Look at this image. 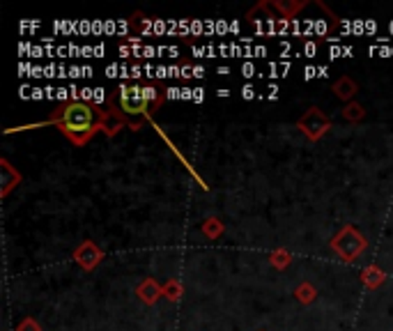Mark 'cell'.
<instances>
[{
  "instance_id": "6da1fadb",
  "label": "cell",
  "mask_w": 393,
  "mask_h": 331,
  "mask_svg": "<svg viewBox=\"0 0 393 331\" xmlns=\"http://www.w3.org/2000/svg\"><path fill=\"white\" fill-rule=\"evenodd\" d=\"M42 124H55L74 145H85L97 131H104L106 136H115L122 126L129 124V120L115 109L113 104L95 106L85 102H65L58 104L48 115V120ZM134 131L141 129V122L129 124Z\"/></svg>"
},
{
  "instance_id": "7a4b0ae2",
  "label": "cell",
  "mask_w": 393,
  "mask_h": 331,
  "mask_svg": "<svg viewBox=\"0 0 393 331\" xmlns=\"http://www.w3.org/2000/svg\"><path fill=\"white\" fill-rule=\"evenodd\" d=\"M366 246H368L366 237H363L355 226H345L336 237L331 239V249L336 251L345 262H355L357 256Z\"/></svg>"
},
{
  "instance_id": "3957f363",
  "label": "cell",
  "mask_w": 393,
  "mask_h": 331,
  "mask_svg": "<svg viewBox=\"0 0 393 331\" xmlns=\"http://www.w3.org/2000/svg\"><path fill=\"white\" fill-rule=\"evenodd\" d=\"M120 92V109L129 115H139V113H152V104L145 99L143 94V85H129V83H120L117 87Z\"/></svg>"
},
{
  "instance_id": "277c9868",
  "label": "cell",
  "mask_w": 393,
  "mask_h": 331,
  "mask_svg": "<svg viewBox=\"0 0 393 331\" xmlns=\"http://www.w3.org/2000/svg\"><path fill=\"white\" fill-rule=\"evenodd\" d=\"M297 126L303 131V136H306L308 141H320L322 136L331 129V120L318 109V106H313V109H308L301 115Z\"/></svg>"
},
{
  "instance_id": "5b68a950",
  "label": "cell",
  "mask_w": 393,
  "mask_h": 331,
  "mask_svg": "<svg viewBox=\"0 0 393 331\" xmlns=\"http://www.w3.org/2000/svg\"><path fill=\"white\" fill-rule=\"evenodd\" d=\"M74 260L81 265L85 271H92L99 262L104 260V251L95 244V242H90V239H85V242H81L76 249H74Z\"/></svg>"
},
{
  "instance_id": "8992f818",
  "label": "cell",
  "mask_w": 393,
  "mask_h": 331,
  "mask_svg": "<svg viewBox=\"0 0 393 331\" xmlns=\"http://www.w3.org/2000/svg\"><path fill=\"white\" fill-rule=\"evenodd\" d=\"M21 182V175L18 170H14V166L9 163L7 159H0V184H3V189H0V196H9V191H12L16 184Z\"/></svg>"
},
{
  "instance_id": "52a82bcc",
  "label": "cell",
  "mask_w": 393,
  "mask_h": 331,
  "mask_svg": "<svg viewBox=\"0 0 393 331\" xmlns=\"http://www.w3.org/2000/svg\"><path fill=\"white\" fill-rule=\"evenodd\" d=\"M136 295H139V299L143 301V304H156V299H159L163 295V288L156 283L154 278H145L143 283L136 288Z\"/></svg>"
},
{
  "instance_id": "ba28073f",
  "label": "cell",
  "mask_w": 393,
  "mask_h": 331,
  "mask_svg": "<svg viewBox=\"0 0 393 331\" xmlns=\"http://www.w3.org/2000/svg\"><path fill=\"white\" fill-rule=\"evenodd\" d=\"M269 5H271L274 12H276L279 18H288V21H292L294 14L306 7L308 3L306 0H297V3H294V0H290V3H286V0H269Z\"/></svg>"
},
{
  "instance_id": "9c48e42d",
  "label": "cell",
  "mask_w": 393,
  "mask_h": 331,
  "mask_svg": "<svg viewBox=\"0 0 393 331\" xmlns=\"http://www.w3.org/2000/svg\"><path fill=\"white\" fill-rule=\"evenodd\" d=\"M333 92H336V97L338 99H343V102H352V97H355L357 92H359V85H357V81L355 79H350V76H340V79L333 83Z\"/></svg>"
},
{
  "instance_id": "30bf717a",
  "label": "cell",
  "mask_w": 393,
  "mask_h": 331,
  "mask_svg": "<svg viewBox=\"0 0 393 331\" xmlns=\"http://www.w3.org/2000/svg\"><path fill=\"white\" fill-rule=\"evenodd\" d=\"M363 283H366L368 288H379L382 283H384V271H382L377 265H370V267H366L363 269Z\"/></svg>"
},
{
  "instance_id": "8fae6325",
  "label": "cell",
  "mask_w": 393,
  "mask_h": 331,
  "mask_svg": "<svg viewBox=\"0 0 393 331\" xmlns=\"http://www.w3.org/2000/svg\"><path fill=\"white\" fill-rule=\"evenodd\" d=\"M294 297H297L301 304H311V301L318 297V290L313 288V283H308V281H303V283H299L297 290H294Z\"/></svg>"
},
{
  "instance_id": "7c38bea8",
  "label": "cell",
  "mask_w": 393,
  "mask_h": 331,
  "mask_svg": "<svg viewBox=\"0 0 393 331\" xmlns=\"http://www.w3.org/2000/svg\"><path fill=\"white\" fill-rule=\"evenodd\" d=\"M343 118H345L348 122H361L363 118H366V111H363L361 104L350 102L345 109H343Z\"/></svg>"
},
{
  "instance_id": "4fadbf2b",
  "label": "cell",
  "mask_w": 393,
  "mask_h": 331,
  "mask_svg": "<svg viewBox=\"0 0 393 331\" xmlns=\"http://www.w3.org/2000/svg\"><path fill=\"white\" fill-rule=\"evenodd\" d=\"M203 235L208 237V239H219L223 235V223L219 219H208L203 223Z\"/></svg>"
},
{
  "instance_id": "5bb4252c",
  "label": "cell",
  "mask_w": 393,
  "mask_h": 331,
  "mask_svg": "<svg viewBox=\"0 0 393 331\" xmlns=\"http://www.w3.org/2000/svg\"><path fill=\"white\" fill-rule=\"evenodd\" d=\"M163 295L168 297L171 301H180V297L184 295V286L180 278H171L168 283L163 286Z\"/></svg>"
},
{
  "instance_id": "9a60e30c",
  "label": "cell",
  "mask_w": 393,
  "mask_h": 331,
  "mask_svg": "<svg viewBox=\"0 0 393 331\" xmlns=\"http://www.w3.org/2000/svg\"><path fill=\"white\" fill-rule=\"evenodd\" d=\"M290 262H292V253L288 249H279L271 253V265L276 269H286Z\"/></svg>"
},
{
  "instance_id": "2e32d148",
  "label": "cell",
  "mask_w": 393,
  "mask_h": 331,
  "mask_svg": "<svg viewBox=\"0 0 393 331\" xmlns=\"http://www.w3.org/2000/svg\"><path fill=\"white\" fill-rule=\"evenodd\" d=\"M16 331H42V327H39L37 320L26 318V320H21V325H18V329H16Z\"/></svg>"
},
{
  "instance_id": "e0dca14e",
  "label": "cell",
  "mask_w": 393,
  "mask_h": 331,
  "mask_svg": "<svg viewBox=\"0 0 393 331\" xmlns=\"http://www.w3.org/2000/svg\"><path fill=\"white\" fill-rule=\"evenodd\" d=\"M316 53H318V44H316V42H306V46H303V55L313 58Z\"/></svg>"
},
{
  "instance_id": "ac0fdd59",
  "label": "cell",
  "mask_w": 393,
  "mask_h": 331,
  "mask_svg": "<svg viewBox=\"0 0 393 331\" xmlns=\"http://www.w3.org/2000/svg\"><path fill=\"white\" fill-rule=\"evenodd\" d=\"M242 72H244V76H247V79H251V76L255 74V65L253 63H244L242 65Z\"/></svg>"
},
{
  "instance_id": "d6986e66",
  "label": "cell",
  "mask_w": 393,
  "mask_h": 331,
  "mask_svg": "<svg viewBox=\"0 0 393 331\" xmlns=\"http://www.w3.org/2000/svg\"><path fill=\"white\" fill-rule=\"evenodd\" d=\"M242 97H244V99H253V97H255V87L253 85H244L242 87Z\"/></svg>"
},
{
  "instance_id": "ffe728a7",
  "label": "cell",
  "mask_w": 393,
  "mask_h": 331,
  "mask_svg": "<svg viewBox=\"0 0 393 331\" xmlns=\"http://www.w3.org/2000/svg\"><path fill=\"white\" fill-rule=\"evenodd\" d=\"M316 76H318V67H306V70H303V79L306 81L316 79Z\"/></svg>"
},
{
  "instance_id": "44dd1931",
  "label": "cell",
  "mask_w": 393,
  "mask_h": 331,
  "mask_svg": "<svg viewBox=\"0 0 393 331\" xmlns=\"http://www.w3.org/2000/svg\"><path fill=\"white\" fill-rule=\"evenodd\" d=\"M205 99V90H200V87H195V90H193V102H203Z\"/></svg>"
},
{
  "instance_id": "7402d4cb",
  "label": "cell",
  "mask_w": 393,
  "mask_h": 331,
  "mask_svg": "<svg viewBox=\"0 0 393 331\" xmlns=\"http://www.w3.org/2000/svg\"><path fill=\"white\" fill-rule=\"evenodd\" d=\"M203 76H205L203 67H193V79H203Z\"/></svg>"
},
{
  "instance_id": "603a6c76",
  "label": "cell",
  "mask_w": 393,
  "mask_h": 331,
  "mask_svg": "<svg viewBox=\"0 0 393 331\" xmlns=\"http://www.w3.org/2000/svg\"><path fill=\"white\" fill-rule=\"evenodd\" d=\"M318 76H320V79H327V67H318Z\"/></svg>"
},
{
  "instance_id": "cb8c5ba5",
  "label": "cell",
  "mask_w": 393,
  "mask_h": 331,
  "mask_svg": "<svg viewBox=\"0 0 393 331\" xmlns=\"http://www.w3.org/2000/svg\"><path fill=\"white\" fill-rule=\"evenodd\" d=\"M216 94H219V99H221V97H230V90H225L223 87V90H216Z\"/></svg>"
}]
</instances>
